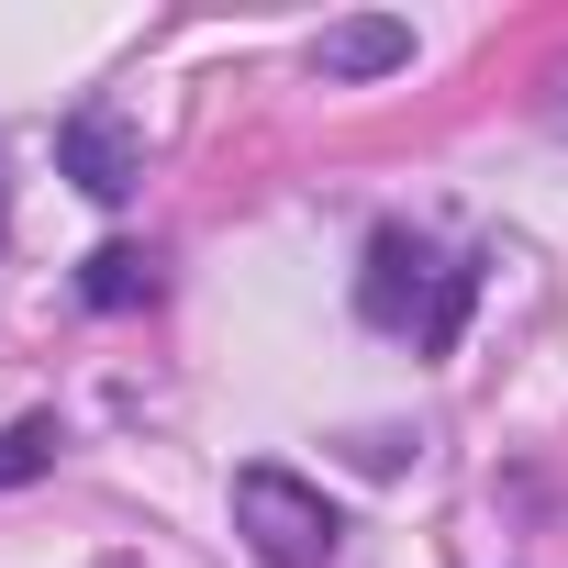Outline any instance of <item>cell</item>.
I'll use <instances>...</instances> for the list:
<instances>
[{
	"instance_id": "5b68a950",
	"label": "cell",
	"mask_w": 568,
	"mask_h": 568,
	"mask_svg": "<svg viewBox=\"0 0 568 568\" xmlns=\"http://www.w3.org/2000/svg\"><path fill=\"white\" fill-rule=\"evenodd\" d=\"M79 291H90L101 313H134V302H156V267H145L134 245H101V256H90V278H79Z\"/></svg>"
},
{
	"instance_id": "52a82bcc",
	"label": "cell",
	"mask_w": 568,
	"mask_h": 568,
	"mask_svg": "<svg viewBox=\"0 0 568 568\" xmlns=\"http://www.w3.org/2000/svg\"><path fill=\"white\" fill-rule=\"evenodd\" d=\"M546 123H557V134H568V68H557V90H546Z\"/></svg>"
},
{
	"instance_id": "3957f363",
	"label": "cell",
	"mask_w": 568,
	"mask_h": 568,
	"mask_svg": "<svg viewBox=\"0 0 568 568\" xmlns=\"http://www.w3.org/2000/svg\"><path fill=\"white\" fill-rule=\"evenodd\" d=\"M424 278H435V267H424V245L390 223V234L368 245V291H357V302H368V324H413V291H424Z\"/></svg>"
},
{
	"instance_id": "7a4b0ae2",
	"label": "cell",
	"mask_w": 568,
	"mask_h": 568,
	"mask_svg": "<svg viewBox=\"0 0 568 568\" xmlns=\"http://www.w3.org/2000/svg\"><path fill=\"white\" fill-rule=\"evenodd\" d=\"M57 168H68V179H79L90 201H123V190L145 179V156H134V134H123L112 112H79V123L57 134Z\"/></svg>"
},
{
	"instance_id": "6da1fadb",
	"label": "cell",
	"mask_w": 568,
	"mask_h": 568,
	"mask_svg": "<svg viewBox=\"0 0 568 568\" xmlns=\"http://www.w3.org/2000/svg\"><path fill=\"white\" fill-rule=\"evenodd\" d=\"M234 535L267 557V568H335V546H346V513L313 490V479H291V468H234Z\"/></svg>"
},
{
	"instance_id": "8992f818",
	"label": "cell",
	"mask_w": 568,
	"mask_h": 568,
	"mask_svg": "<svg viewBox=\"0 0 568 568\" xmlns=\"http://www.w3.org/2000/svg\"><path fill=\"white\" fill-rule=\"evenodd\" d=\"M34 468H57V424H45V413L0 435V490H12V479H34Z\"/></svg>"
},
{
	"instance_id": "277c9868",
	"label": "cell",
	"mask_w": 568,
	"mask_h": 568,
	"mask_svg": "<svg viewBox=\"0 0 568 568\" xmlns=\"http://www.w3.org/2000/svg\"><path fill=\"white\" fill-rule=\"evenodd\" d=\"M402 57H413V34H402V23H335V34L313 45V68H324V79H379V68H402Z\"/></svg>"
}]
</instances>
